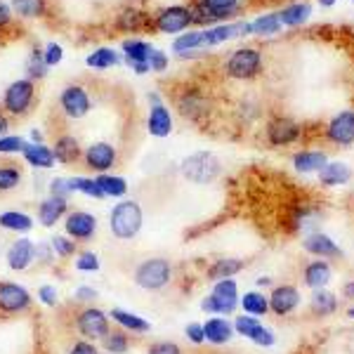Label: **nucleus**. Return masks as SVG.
Here are the masks:
<instances>
[{
    "mask_svg": "<svg viewBox=\"0 0 354 354\" xmlns=\"http://www.w3.org/2000/svg\"><path fill=\"white\" fill-rule=\"evenodd\" d=\"M243 0H198L192 10L194 24H213V21L232 19L234 15L241 12Z\"/></svg>",
    "mask_w": 354,
    "mask_h": 354,
    "instance_id": "f257e3e1",
    "label": "nucleus"
},
{
    "mask_svg": "<svg viewBox=\"0 0 354 354\" xmlns=\"http://www.w3.org/2000/svg\"><path fill=\"white\" fill-rule=\"evenodd\" d=\"M225 71L230 78L236 81H253L262 71V55L255 48H239L236 53L230 55L225 62Z\"/></svg>",
    "mask_w": 354,
    "mask_h": 354,
    "instance_id": "f03ea898",
    "label": "nucleus"
},
{
    "mask_svg": "<svg viewBox=\"0 0 354 354\" xmlns=\"http://www.w3.org/2000/svg\"><path fill=\"white\" fill-rule=\"evenodd\" d=\"M182 175L196 185H208L220 175V161L208 151L192 153L182 161Z\"/></svg>",
    "mask_w": 354,
    "mask_h": 354,
    "instance_id": "7ed1b4c3",
    "label": "nucleus"
},
{
    "mask_svg": "<svg viewBox=\"0 0 354 354\" xmlns=\"http://www.w3.org/2000/svg\"><path fill=\"white\" fill-rule=\"evenodd\" d=\"M142 230V208L135 201H123L111 210V232L118 239H133Z\"/></svg>",
    "mask_w": 354,
    "mask_h": 354,
    "instance_id": "20e7f679",
    "label": "nucleus"
},
{
    "mask_svg": "<svg viewBox=\"0 0 354 354\" xmlns=\"http://www.w3.org/2000/svg\"><path fill=\"white\" fill-rule=\"evenodd\" d=\"M170 277H173V267H170L168 260L161 258H151L147 262H142L135 272V283L145 290H161L170 283Z\"/></svg>",
    "mask_w": 354,
    "mask_h": 354,
    "instance_id": "39448f33",
    "label": "nucleus"
},
{
    "mask_svg": "<svg viewBox=\"0 0 354 354\" xmlns=\"http://www.w3.org/2000/svg\"><path fill=\"white\" fill-rule=\"evenodd\" d=\"M33 100H36V85H33L31 78H21V81H15L5 90L3 109L12 113V116H24L33 106Z\"/></svg>",
    "mask_w": 354,
    "mask_h": 354,
    "instance_id": "423d86ee",
    "label": "nucleus"
},
{
    "mask_svg": "<svg viewBox=\"0 0 354 354\" xmlns=\"http://www.w3.org/2000/svg\"><path fill=\"white\" fill-rule=\"evenodd\" d=\"M201 307L205 312H215V314H232L236 307V283L232 279H222L215 283L213 293L208 298H203Z\"/></svg>",
    "mask_w": 354,
    "mask_h": 354,
    "instance_id": "0eeeda50",
    "label": "nucleus"
},
{
    "mask_svg": "<svg viewBox=\"0 0 354 354\" xmlns=\"http://www.w3.org/2000/svg\"><path fill=\"white\" fill-rule=\"evenodd\" d=\"M194 24L192 21V10L185 5H173V8H163L153 19V26L161 33H180L187 31Z\"/></svg>",
    "mask_w": 354,
    "mask_h": 354,
    "instance_id": "6e6552de",
    "label": "nucleus"
},
{
    "mask_svg": "<svg viewBox=\"0 0 354 354\" xmlns=\"http://www.w3.org/2000/svg\"><path fill=\"white\" fill-rule=\"evenodd\" d=\"M177 109H180V113L185 118L198 123V121H203V118L208 116L210 104L196 88H187V90H182V93L177 95Z\"/></svg>",
    "mask_w": 354,
    "mask_h": 354,
    "instance_id": "1a4fd4ad",
    "label": "nucleus"
},
{
    "mask_svg": "<svg viewBox=\"0 0 354 354\" xmlns=\"http://www.w3.org/2000/svg\"><path fill=\"white\" fill-rule=\"evenodd\" d=\"M302 135V125L293 118H272L267 123V140L277 147H286V145H293L298 142Z\"/></svg>",
    "mask_w": 354,
    "mask_h": 354,
    "instance_id": "9d476101",
    "label": "nucleus"
},
{
    "mask_svg": "<svg viewBox=\"0 0 354 354\" xmlns=\"http://www.w3.org/2000/svg\"><path fill=\"white\" fill-rule=\"evenodd\" d=\"M59 106L68 118H83L90 111L93 102H90V95L85 93L83 85H68L59 97Z\"/></svg>",
    "mask_w": 354,
    "mask_h": 354,
    "instance_id": "9b49d317",
    "label": "nucleus"
},
{
    "mask_svg": "<svg viewBox=\"0 0 354 354\" xmlns=\"http://www.w3.org/2000/svg\"><path fill=\"white\" fill-rule=\"evenodd\" d=\"M326 137L328 142L340 147H350L354 142V111H340L338 116L330 118L328 128H326Z\"/></svg>",
    "mask_w": 354,
    "mask_h": 354,
    "instance_id": "f8f14e48",
    "label": "nucleus"
},
{
    "mask_svg": "<svg viewBox=\"0 0 354 354\" xmlns=\"http://www.w3.org/2000/svg\"><path fill=\"white\" fill-rule=\"evenodd\" d=\"M270 312H274L277 317H286V314L295 312L300 305V293L295 286L283 283V286H274L270 298Z\"/></svg>",
    "mask_w": 354,
    "mask_h": 354,
    "instance_id": "ddd939ff",
    "label": "nucleus"
},
{
    "mask_svg": "<svg viewBox=\"0 0 354 354\" xmlns=\"http://www.w3.org/2000/svg\"><path fill=\"white\" fill-rule=\"evenodd\" d=\"M28 305H31V295H28V290L24 286L10 281L0 283V310L15 314L28 310Z\"/></svg>",
    "mask_w": 354,
    "mask_h": 354,
    "instance_id": "4468645a",
    "label": "nucleus"
},
{
    "mask_svg": "<svg viewBox=\"0 0 354 354\" xmlns=\"http://www.w3.org/2000/svg\"><path fill=\"white\" fill-rule=\"evenodd\" d=\"M78 330H81L85 338H90V340L104 338V335L111 330L109 328V319H106V314L102 310L90 307V310L81 312V317H78Z\"/></svg>",
    "mask_w": 354,
    "mask_h": 354,
    "instance_id": "2eb2a0df",
    "label": "nucleus"
},
{
    "mask_svg": "<svg viewBox=\"0 0 354 354\" xmlns=\"http://www.w3.org/2000/svg\"><path fill=\"white\" fill-rule=\"evenodd\" d=\"M234 330L245 335V338H250L253 342H258V345H262V347H272L274 345V333H272V330L262 326L258 319H253L250 314L239 317L236 322H234Z\"/></svg>",
    "mask_w": 354,
    "mask_h": 354,
    "instance_id": "dca6fc26",
    "label": "nucleus"
},
{
    "mask_svg": "<svg viewBox=\"0 0 354 354\" xmlns=\"http://www.w3.org/2000/svg\"><path fill=\"white\" fill-rule=\"evenodd\" d=\"M83 158H85V168L104 173V170H109L116 163V149L111 145H106V142H97V145H93L85 151Z\"/></svg>",
    "mask_w": 354,
    "mask_h": 354,
    "instance_id": "f3484780",
    "label": "nucleus"
},
{
    "mask_svg": "<svg viewBox=\"0 0 354 354\" xmlns=\"http://www.w3.org/2000/svg\"><path fill=\"white\" fill-rule=\"evenodd\" d=\"M95 230H97V220H95V215H90V213L78 210V213H71L66 218V234L71 239H76V241H88V239H93Z\"/></svg>",
    "mask_w": 354,
    "mask_h": 354,
    "instance_id": "a211bd4d",
    "label": "nucleus"
},
{
    "mask_svg": "<svg viewBox=\"0 0 354 354\" xmlns=\"http://www.w3.org/2000/svg\"><path fill=\"white\" fill-rule=\"evenodd\" d=\"M302 245H305V250L310 255H314V258H322V260L342 258V250L333 243V239H328L326 234H322V232L310 234V236L302 241Z\"/></svg>",
    "mask_w": 354,
    "mask_h": 354,
    "instance_id": "6ab92c4d",
    "label": "nucleus"
},
{
    "mask_svg": "<svg viewBox=\"0 0 354 354\" xmlns=\"http://www.w3.org/2000/svg\"><path fill=\"white\" fill-rule=\"evenodd\" d=\"M330 277H333V270H330V265L326 260H314L310 265L305 267V272H302V281H305L307 288L317 290V288H326V283L330 281Z\"/></svg>",
    "mask_w": 354,
    "mask_h": 354,
    "instance_id": "aec40b11",
    "label": "nucleus"
},
{
    "mask_svg": "<svg viewBox=\"0 0 354 354\" xmlns=\"http://www.w3.org/2000/svg\"><path fill=\"white\" fill-rule=\"evenodd\" d=\"M33 258H36V245L28 241V239H19V241H15L8 250V265L17 272L26 270Z\"/></svg>",
    "mask_w": 354,
    "mask_h": 354,
    "instance_id": "412c9836",
    "label": "nucleus"
},
{
    "mask_svg": "<svg viewBox=\"0 0 354 354\" xmlns=\"http://www.w3.org/2000/svg\"><path fill=\"white\" fill-rule=\"evenodd\" d=\"M147 128L153 137H168L173 133V118H170V111L165 109L163 104H153V109L149 113V121H147Z\"/></svg>",
    "mask_w": 354,
    "mask_h": 354,
    "instance_id": "4be33fe9",
    "label": "nucleus"
},
{
    "mask_svg": "<svg viewBox=\"0 0 354 354\" xmlns=\"http://www.w3.org/2000/svg\"><path fill=\"white\" fill-rule=\"evenodd\" d=\"M55 158L62 163H76L81 158V145L73 135H59L55 140Z\"/></svg>",
    "mask_w": 354,
    "mask_h": 354,
    "instance_id": "5701e85b",
    "label": "nucleus"
},
{
    "mask_svg": "<svg viewBox=\"0 0 354 354\" xmlns=\"http://www.w3.org/2000/svg\"><path fill=\"white\" fill-rule=\"evenodd\" d=\"M310 310L314 317H328V314H333L338 310V298H335V293H330L326 288H317V290H312Z\"/></svg>",
    "mask_w": 354,
    "mask_h": 354,
    "instance_id": "b1692460",
    "label": "nucleus"
},
{
    "mask_svg": "<svg viewBox=\"0 0 354 354\" xmlns=\"http://www.w3.org/2000/svg\"><path fill=\"white\" fill-rule=\"evenodd\" d=\"M66 213V198L64 196H50L41 203V210H38V218H41V225L53 227L57 225V220Z\"/></svg>",
    "mask_w": 354,
    "mask_h": 354,
    "instance_id": "393cba45",
    "label": "nucleus"
},
{
    "mask_svg": "<svg viewBox=\"0 0 354 354\" xmlns=\"http://www.w3.org/2000/svg\"><path fill=\"white\" fill-rule=\"evenodd\" d=\"M151 19L147 12H142L140 8H125L121 17H118V28L121 31H145V28H151Z\"/></svg>",
    "mask_w": 354,
    "mask_h": 354,
    "instance_id": "a878e982",
    "label": "nucleus"
},
{
    "mask_svg": "<svg viewBox=\"0 0 354 354\" xmlns=\"http://www.w3.org/2000/svg\"><path fill=\"white\" fill-rule=\"evenodd\" d=\"M352 177V170L347 163H326L322 170H319V180H322V185L326 187H338V185H345V182H350Z\"/></svg>",
    "mask_w": 354,
    "mask_h": 354,
    "instance_id": "bb28decb",
    "label": "nucleus"
},
{
    "mask_svg": "<svg viewBox=\"0 0 354 354\" xmlns=\"http://www.w3.org/2000/svg\"><path fill=\"white\" fill-rule=\"evenodd\" d=\"M326 163L328 161H326V153H324V151L307 149V151H300V153H295V156H293V165H295V170H298V173H319V170H322Z\"/></svg>",
    "mask_w": 354,
    "mask_h": 354,
    "instance_id": "cd10ccee",
    "label": "nucleus"
},
{
    "mask_svg": "<svg viewBox=\"0 0 354 354\" xmlns=\"http://www.w3.org/2000/svg\"><path fill=\"white\" fill-rule=\"evenodd\" d=\"M203 333H205V340L213 342V345H225V342L232 338L234 326L227 319H210V322L203 324Z\"/></svg>",
    "mask_w": 354,
    "mask_h": 354,
    "instance_id": "c85d7f7f",
    "label": "nucleus"
},
{
    "mask_svg": "<svg viewBox=\"0 0 354 354\" xmlns=\"http://www.w3.org/2000/svg\"><path fill=\"white\" fill-rule=\"evenodd\" d=\"M24 158H26V163H31L33 168H53L55 165V151L53 149H48L45 145H26V149H24Z\"/></svg>",
    "mask_w": 354,
    "mask_h": 354,
    "instance_id": "c756f323",
    "label": "nucleus"
},
{
    "mask_svg": "<svg viewBox=\"0 0 354 354\" xmlns=\"http://www.w3.org/2000/svg\"><path fill=\"white\" fill-rule=\"evenodd\" d=\"M312 17V5L310 3H295L288 5L279 12V19H281V26H300L305 24Z\"/></svg>",
    "mask_w": 354,
    "mask_h": 354,
    "instance_id": "7c9ffc66",
    "label": "nucleus"
},
{
    "mask_svg": "<svg viewBox=\"0 0 354 354\" xmlns=\"http://www.w3.org/2000/svg\"><path fill=\"white\" fill-rule=\"evenodd\" d=\"M123 53H125V57H128V64L135 68L140 64H149V57L153 53V48L145 41H125Z\"/></svg>",
    "mask_w": 354,
    "mask_h": 354,
    "instance_id": "2f4dec72",
    "label": "nucleus"
},
{
    "mask_svg": "<svg viewBox=\"0 0 354 354\" xmlns=\"http://www.w3.org/2000/svg\"><path fill=\"white\" fill-rule=\"evenodd\" d=\"M241 270H243V262L241 260L225 258V260H218L215 265H210L208 279H213V281H222V279H232L234 274H239Z\"/></svg>",
    "mask_w": 354,
    "mask_h": 354,
    "instance_id": "473e14b6",
    "label": "nucleus"
},
{
    "mask_svg": "<svg viewBox=\"0 0 354 354\" xmlns=\"http://www.w3.org/2000/svg\"><path fill=\"white\" fill-rule=\"evenodd\" d=\"M12 10L24 19H38L48 12V0H12Z\"/></svg>",
    "mask_w": 354,
    "mask_h": 354,
    "instance_id": "72a5a7b5",
    "label": "nucleus"
},
{
    "mask_svg": "<svg viewBox=\"0 0 354 354\" xmlns=\"http://www.w3.org/2000/svg\"><path fill=\"white\" fill-rule=\"evenodd\" d=\"M241 307L245 310V314H250V317H262V314L270 312V300H267L262 293H258V290H250V293L243 295Z\"/></svg>",
    "mask_w": 354,
    "mask_h": 354,
    "instance_id": "f704fd0d",
    "label": "nucleus"
},
{
    "mask_svg": "<svg viewBox=\"0 0 354 354\" xmlns=\"http://www.w3.org/2000/svg\"><path fill=\"white\" fill-rule=\"evenodd\" d=\"M111 319L116 324H121L123 328L133 330V333H147V330H149V324H147L145 319L135 317V314H130L125 310H111Z\"/></svg>",
    "mask_w": 354,
    "mask_h": 354,
    "instance_id": "c9c22d12",
    "label": "nucleus"
},
{
    "mask_svg": "<svg viewBox=\"0 0 354 354\" xmlns=\"http://www.w3.org/2000/svg\"><path fill=\"white\" fill-rule=\"evenodd\" d=\"M0 227L12 232H28L33 227V220L26 213H17V210H8L0 215Z\"/></svg>",
    "mask_w": 354,
    "mask_h": 354,
    "instance_id": "e433bc0d",
    "label": "nucleus"
},
{
    "mask_svg": "<svg viewBox=\"0 0 354 354\" xmlns=\"http://www.w3.org/2000/svg\"><path fill=\"white\" fill-rule=\"evenodd\" d=\"M97 185L104 196H123L128 192V185H125L123 177H113V175H100L97 177Z\"/></svg>",
    "mask_w": 354,
    "mask_h": 354,
    "instance_id": "4c0bfd02",
    "label": "nucleus"
},
{
    "mask_svg": "<svg viewBox=\"0 0 354 354\" xmlns=\"http://www.w3.org/2000/svg\"><path fill=\"white\" fill-rule=\"evenodd\" d=\"M85 62H88V66H93V68H109V66L118 64V55L113 53L111 48H97Z\"/></svg>",
    "mask_w": 354,
    "mask_h": 354,
    "instance_id": "58836bf2",
    "label": "nucleus"
},
{
    "mask_svg": "<svg viewBox=\"0 0 354 354\" xmlns=\"http://www.w3.org/2000/svg\"><path fill=\"white\" fill-rule=\"evenodd\" d=\"M68 187H71V192H83L88 196L104 198V194H102L95 177H73V180H68Z\"/></svg>",
    "mask_w": 354,
    "mask_h": 354,
    "instance_id": "ea45409f",
    "label": "nucleus"
},
{
    "mask_svg": "<svg viewBox=\"0 0 354 354\" xmlns=\"http://www.w3.org/2000/svg\"><path fill=\"white\" fill-rule=\"evenodd\" d=\"M19 182H21V170L17 165L10 163L0 165V192L15 189V187H19Z\"/></svg>",
    "mask_w": 354,
    "mask_h": 354,
    "instance_id": "a19ab883",
    "label": "nucleus"
},
{
    "mask_svg": "<svg viewBox=\"0 0 354 354\" xmlns=\"http://www.w3.org/2000/svg\"><path fill=\"white\" fill-rule=\"evenodd\" d=\"M250 26H253V33H258V36H270V33H277L281 28V19H279V15H265L260 19H255Z\"/></svg>",
    "mask_w": 354,
    "mask_h": 354,
    "instance_id": "79ce46f5",
    "label": "nucleus"
},
{
    "mask_svg": "<svg viewBox=\"0 0 354 354\" xmlns=\"http://www.w3.org/2000/svg\"><path fill=\"white\" fill-rule=\"evenodd\" d=\"M128 335L123 333V330H109V333L104 335V347L109 352H113V354H123L125 350H128Z\"/></svg>",
    "mask_w": 354,
    "mask_h": 354,
    "instance_id": "37998d69",
    "label": "nucleus"
},
{
    "mask_svg": "<svg viewBox=\"0 0 354 354\" xmlns=\"http://www.w3.org/2000/svg\"><path fill=\"white\" fill-rule=\"evenodd\" d=\"M45 71H48V64H45L41 50H33L31 57H28V78H43Z\"/></svg>",
    "mask_w": 354,
    "mask_h": 354,
    "instance_id": "c03bdc74",
    "label": "nucleus"
},
{
    "mask_svg": "<svg viewBox=\"0 0 354 354\" xmlns=\"http://www.w3.org/2000/svg\"><path fill=\"white\" fill-rule=\"evenodd\" d=\"M26 149V140L21 137H15V135H5L0 137V153H24Z\"/></svg>",
    "mask_w": 354,
    "mask_h": 354,
    "instance_id": "a18cd8bd",
    "label": "nucleus"
},
{
    "mask_svg": "<svg viewBox=\"0 0 354 354\" xmlns=\"http://www.w3.org/2000/svg\"><path fill=\"white\" fill-rule=\"evenodd\" d=\"M53 248H55V253L62 255V258H68L71 253H76V243H73L71 239H64V236H55Z\"/></svg>",
    "mask_w": 354,
    "mask_h": 354,
    "instance_id": "49530a36",
    "label": "nucleus"
},
{
    "mask_svg": "<svg viewBox=\"0 0 354 354\" xmlns=\"http://www.w3.org/2000/svg\"><path fill=\"white\" fill-rule=\"evenodd\" d=\"M76 267L81 272H97L100 270V260H97L95 253H83L81 258L76 260Z\"/></svg>",
    "mask_w": 354,
    "mask_h": 354,
    "instance_id": "de8ad7c7",
    "label": "nucleus"
},
{
    "mask_svg": "<svg viewBox=\"0 0 354 354\" xmlns=\"http://www.w3.org/2000/svg\"><path fill=\"white\" fill-rule=\"evenodd\" d=\"M62 57H64V50H62V45L50 43L48 50H45V55H43V59H45V64H48V66H55V64H59V62H62Z\"/></svg>",
    "mask_w": 354,
    "mask_h": 354,
    "instance_id": "09e8293b",
    "label": "nucleus"
},
{
    "mask_svg": "<svg viewBox=\"0 0 354 354\" xmlns=\"http://www.w3.org/2000/svg\"><path fill=\"white\" fill-rule=\"evenodd\" d=\"M149 66H151V71H165V68H168V55L161 53V50H153L149 57Z\"/></svg>",
    "mask_w": 354,
    "mask_h": 354,
    "instance_id": "8fccbe9b",
    "label": "nucleus"
},
{
    "mask_svg": "<svg viewBox=\"0 0 354 354\" xmlns=\"http://www.w3.org/2000/svg\"><path fill=\"white\" fill-rule=\"evenodd\" d=\"M149 354H182V350L175 342H156L149 347Z\"/></svg>",
    "mask_w": 354,
    "mask_h": 354,
    "instance_id": "3c124183",
    "label": "nucleus"
},
{
    "mask_svg": "<svg viewBox=\"0 0 354 354\" xmlns=\"http://www.w3.org/2000/svg\"><path fill=\"white\" fill-rule=\"evenodd\" d=\"M187 338H189L194 345H201V342L205 340V333H203L201 324H189V326H187Z\"/></svg>",
    "mask_w": 354,
    "mask_h": 354,
    "instance_id": "603ef678",
    "label": "nucleus"
},
{
    "mask_svg": "<svg viewBox=\"0 0 354 354\" xmlns=\"http://www.w3.org/2000/svg\"><path fill=\"white\" fill-rule=\"evenodd\" d=\"M38 295H41V300L45 302V305H50V307L57 305V290L53 286H43Z\"/></svg>",
    "mask_w": 354,
    "mask_h": 354,
    "instance_id": "864d4df0",
    "label": "nucleus"
},
{
    "mask_svg": "<svg viewBox=\"0 0 354 354\" xmlns=\"http://www.w3.org/2000/svg\"><path fill=\"white\" fill-rule=\"evenodd\" d=\"M71 187H68V180H55L53 182V196H68Z\"/></svg>",
    "mask_w": 354,
    "mask_h": 354,
    "instance_id": "5fc2aeb1",
    "label": "nucleus"
},
{
    "mask_svg": "<svg viewBox=\"0 0 354 354\" xmlns=\"http://www.w3.org/2000/svg\"><path fill=\"white\" fill-rule=\"evenodd\" d=\"M68 354H97V347L93 342H76Z\"/></svg>",
    "mask_w": 354,
    "mask_h": 354,
    "instance_id": "6e6d98bb",
    "label": "nucleus"
},
{
    "mask_svg": "<svg viewBox=\"0 0 354 354\" xmlns=\"http://www.w3.org/2000/svg\"><path fill=\"white\" fill-rule=\"evenodd\" d=\"M12 21V12H10V8L5 3H0V28H5Z\"/></svg>",
    "mask_w": 354,
    "mask_h": 354,
    "instance_id": "4d7b16f0",
    "label": "nucleus"
},
{
    "mask_svg": "<svg viewBox=\"0 0 354 354\" xmlns=\"http://www.w3.org/2000/svg\"><path fill=\"white\" fill-rule=\"evenodd\" d=\"M342 298L354 300V281H347L345 286H342Z\"/></svg>",
    "mask_w": 354,
    "mask_h": 354,
    "instance_id": "13d9d810",
    "label": "nucleus"
},
{
    "mask_svg": "<svg viewBox=\"0 0 354 354\" xmlns=\"http://www.w3.org/2000/svg\"><path fill=\"white\" fill-rule=\"evenodd\" d=\"M36 255H38V258H41L43 262H50V258H53V255H50V248H48V245H38Z\"/></svg>",
    "mask_w": 354,
    "mask_h": 354,
    "instance_id": "bf43d9fd",
    "label": "nucleus"
},
{
    "mask_svg": "<svg viewBox=\"0 0 354 354\" xmlns=\"http://www.w3.org/2000/svg\"><path fill=\"white\" fill-rule=\"evenodd\" d=\"M95 290L93 288H88V286H85V288H81V290H78V293H76V298L78 300H88V298H95Z\"/></svg>",
    "mask_w": 354,
    "mask_h": 354,
    "instance_id": "052dcab7",
    "label": "nucleus"
},
{
    "mask_svg": "<svg viewBox=\"0 0 354 354\" xmlns=\"http://www.w3.org/2000/svg\"><path fill=\"white\" fill-rule=\"evenodd\" d=\"M10 130V121H8V116L5 113H0V137H5V133Z\"/></svg>",
    "mask_w": 354,
    "mask_h": 354,
    "instance_id": "680f3d73",
    "label": "nucleus"
},
{
    "mask_svg": "<svg viewBox=\"0 0 354 354\" xmlns=\"http://www.w3.org/2000/svg\"><path fill=\"white\" fill-rule=\"evenodd\" d=\"M319 3H322V8H333L335 0H319Z\"/></svg>",
    "mask_w": 354,
    "mask_h": 354,
    "instance_id": "e2e57ef3",
    "label": "nucleus"
},
{
    "mask_svg": "<svg viewBox=\"0 0 354 354\" xmlns=\"http://www.w3.org/2000/svg\"><path fill=\"white\" fill-rule=\"evenodd\" d=\"M345 314H347L350 319H354V305H352V307H347V312H345Z\"/></svg>",
    "mask_w": 354,
    "mask_h": 354,
    "instance_id": "0e129e2a",
    "label": "nucleus"
},
{
    "mask_svg": "<svg viewBox=\"0 0 354 354\" xmlns=\"http://www.w3.org/2000/svg\"><path fill=\"white\" fill-rule=\"evenodd\" d=\"M352 3H354V0H352Z\"/></svg>",
    "mask_w": 354,
    "mask_h": 354,
    "instance_id": "69168bd1",
    "label": "nucleus"
}]
</instances>
